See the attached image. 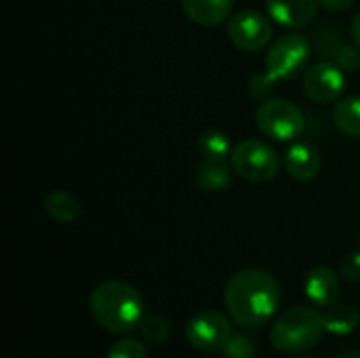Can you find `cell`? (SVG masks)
I'll use <instances>...</instances> for the list:
<instances>
[{"label":"cell","instance_id":"3957f363","mask_svg":"<svg viewBox=\"0 0 360 358\" xmlns=\"http://www.w3.org/2000/svg\"><path fill=\"white\" fill-rule=\"evenodd\" d=\"M312 46L306 36L302 34H285L276 38L264 61V72L251 78V95L264 97L276 82L297 78L310 61Z\"/></svg>","mask_w":360,"mask_h":358},{"label":"cell","instance_id":"603a6c76","mask_svg":"<svg viewBox=\"0 0 360 358\" xmlns=\"http://www.w3.org/2000/svg\"><path fill=\"white\" fill-rule=\"evenodd\" d=\"M360 49H352V46H340L338 51H335V63L342 68V70H348V72H352V70H359L360 68Z\"/></svg>","mask_w":360,"mask_h":358},{"label":"cell","instance_id":"52a82bcc","mask_svg":"<svg viewBox=\"0 0 360 358\" xmlns=\"http://www.w3.org/2000/svg\"><path fill=\"white\" fill-rule=\"evenodd\" d=\"M272 36H274L272 23L259 11L245 8L228 19L230 42L245 53H255L266 49L268 44H272Z\"/></svg>","mask_w":360,"mask_h":358},{"label":"cell","instance_id":"ffe728a7","mask_svg":"<svg viewBox=\"0 0 360 358\" xmlns=\"http://www.w3.org/2000/svg\"><path fill=\"white\" fill-rule=\"evenodd\" d=\"M105 358H148V348L135 338H124L112 344Z\"/></svg>","mask_w":360,"mask_h":358},{"label":"cell","instance_id":"d4e9b609","mask_svg":"<svg viewBox=\"0 0 360 358\" xmlns=\"http://www.w3.org/2000/svg\"><path fill=\"white\" fill-rule=\"evenodd\" d=\"M350 34H352L354 44L360 49V11L354 15V19H352V23H350Z\"/></svg>","mask_w":360,"mask_h":358},{"label":"cell","instance_id":"7c38bea8","mask_svg":"<svg viewBox=\"0 0 360 358\" xmlns=\"http://www.w3.org/2000/svg\"><path fill=\"white\" fill-rule=\"evenodd\" d=\"M285 167H287V173L293 179H297V181H310V179H314L321 173L323 160H321L319 150L312 143L295 141L287 150V154H285Z\"/></svg>","mask_w":360,"mask_h":358},{"label":"cell","instance_id":"ac0fdd59","mask_svg":"<svg viewBox=\"0 0 360 358\" xmlns=\"http://www.w3.org/2000/svg\"><path fill=\"white\" fill-rule=\"evenodd\" d=\"M333 122L344 135L360 139V97L340 99L333 110Z\"/></svg>","mask_w":360,"mask_h":358},{"label":"cell","instance_id":"9c48e42d","mask_svg":"<svg viewBox=\"0 0 360 358\" xmlns=\"http://www.w3.org/2000/svg\"><path fill=\"white\" fill-rule=\"evenodd\" d=\"M346 89L344 70L335 61H319L304 74V93L314 103H333Z\"/></svg>","mask_w":360,"mask_h":358},{"label":"cell","instance_id":"e0dca14e","mask_svg":"<svg viewBox=\"0 0 360 358\" xmlns=\"http://www.w3.org/2000/svg\"><path fill=\"white\" fill-rule=\"evenodd\" d=\"M198 152L205 160H230L234 146L230 137L219 129H207L198 137Z\"/></svg>","mask_w":360,"mask_h":358},{"label":"cell","instance_id":"2e32d148","mask_svg":"<svg viewBox=\"0 0 360 358\" xmlns=\"http://www.w3.org/2000/svg\"><path fill=\"white\" fill-rule=\"evenodd\" d=\"M323 319H325L327 333L340 335V338L350 335L360 325V312L350 304H335V306L327 308Z\"/></svg>","mask_w":360,"mask_h":358},{"label":"cell","instance_id":"9a60e30c","mask_svg":"<svg viewBox=\"0 0 360 358\" xmlns=\"http://www.w3.org/2000/svg\"><path fill=\"white\" fill-rule=\"evenodd\" d=\"M232 171L228 160H205L196 171V184L205 192H226L232 184Z\"/></svg>","mask_w":360,"mask_h":358},{"label":"cell","instance_id":"6da1fadb","mask_svg":"<svg viewBox=\"0 0 360 358\" xmlns=\"http://www.w3.org/2000/svg\"><path fill=\"white\" fill-rule=\"evenodd\" d=\"M283 291L278 281L259 268L236 272L224 291L226 310L232 321L245 329H255L268 323L281 308Z\"/></svg>","mask_w":360,"mask_h":358},{"label":"cell","instance_id":"30bf717a","mask_svg":"<svg viewBox=\"0 0 360 358\" xmlns=\"http://www.w3.org/2000/svg\"><path fill=\"white\" fill-rule=\"evenodd\" d=\"M304 291L316 308H331L338 304L342 295V283L333 268L316 266L308 272L304 281Z\"/></svg>","mask_w":360,"mask_h":358},{"label":"cell","instance_id":"5b68a950","mask_svg":"<svg viewBox=\"0 0 360 358\" xmlns=\"http://www.w3.org/2000/svg\"><path fill=\"white\" fill-rule=\"evenodd\" d=\"M234 173L249 184H268L281 173L278 152L262 139H243L230 156Z\"/></svg>","mask_w":360,"mask_h":358},{"label":"cell","instance_id":"7402d4cb","mask_svg":"<svg viewBox=\"0 0 360 358\" xmlns=\"http://www.w3.org/2000/svg\"><path fill=\"white\" fill-rule=\"evenodd\" d=\"M340 272L348 283H360V249L344 255L340 264Z\"/></svg>","mask_w":360,"mask_h":358},{"label":"cell","instance_id":"ba28073f","mask_svg":"<svg viewBox=\"0 0 360 358\" xmlns=\"http://www.w3.org/2000/svg\"><path fill=\"white\" fill-rule=\"evenodd\" d=\"M232 321L217 310H202L194 314L186 327V338L192 348L202 352H219L232 340Z\"/></svg>","mask_w":360,"mask_h":358},{"label":"cell","instance_id":"8992f818","mask_svg":"<svg viewBox=\"0 0 360 358\" xmlns=\"http://www.w3.org/2000/svg\"><path fill=\"white\" fill-rule=\"evenodd\" d=\"M255 124L272 141H295L304 129H306V118L304 112L300 110L297 103L289 99H266L257 110H255Z\"/></svg>","mask_w":360,"mask_h":358},{"label":"cell","instance_id":"5bb4252c","mask_svg":"<svg viewBox=\"0 0 360 358\" xmlns=\"http://www.w3.org/2000/svg\"><path fill=\"white\" fill-rule=\"evenodd\" d=\"M42 209L57 224H74L82 217V203L65 190L49 192L42 200Z\"/></svg>","mask_w":360,"mask_h":358},{"label":"cell","instance_id":"8fae6325","mask_svg":"<svg viewBox=\"0 0 360 358\" xmlns=\"http://www.w3.org/2000/svg\"><path fill=\"white\" fill-rule=\"evenodd\" d=\"M270 19L285 27H306L316 19L319 0H266Z\"/></svg>","mask_w":360,"mask_h":358},{"label":"cell","instance_id":"4316f807","mask_svg":"<svg viewBox=\"0 0 360 358\" xmlns=\"http://www.w3.org/2000/svg\"><path fill=\"white\" fill-rule=\"evenodd\" d=\"M304 358H306V357H304Z\"/></svg>","mask_w":360,"mask_h":358},{"label":"cell","instance_id":"d6986e66","mask_svg":"<svg viewBox=\"0 0 360 358\" xmlns=\"http://www.w3.org/2000/svg\"><path fill=\"white\" fill-rule=\"evenodd\" d=\"M137 329L139 335L150 344H165L171 338V323L162 314H146Z\"/></svg>","mask_w":360,"mask_h":358},{"label":"cell","instance_id":"44dd1931","mask_svg":"<svg viewBox=\"0 0 360 358\" xmlns=\"http://www.w3.org/2000/svg\"><path fill=\"white\" fill-rule=\"evenodd\" d=\"M224 352L228 358H251L255 354V346L243 335H236V338L232 335V340L226 344Z\"/></svg>","mask_w":360,"mask_h":358},{"label":"cell","instance_id":"4fadbf2b","mask_svg":"<svg viewBox=\"0 0 360 358\" xmlns=\"http://www.w3.org/2000/svg\"><path fill=\"white\" fill-rule=\"evenodd\" d=\"M234 0H181V8L190 21L202 27H215L232 17Z\"/></svg>","mask_w":360,"mask_h":358},{"label":"cell","instance_id":"484cf974","mask_svg":"<svg viewBox=\"0 0 360 358\" xmlns=\"http://www.w3.org/2000/svg\"><path fill=\"white\" fill-rule=\"evenodd\" d=\"M335 358H360V352H354V350H346V352H340Z\"/></svg>","mask_w":360,"mask_h":358},{"label":"cell","instance_id":"277c9868","mask_svg":"<svg viewBox=\"0 0 360 358\" xmlns=\"http://www.w3.org/2000/svg\"><path fill=\"white\" fill-rule=\"evenodd\" d=\"M325 319L312 306H293L285 310L270 331V344L278 352L300 354L314 348L325 335Z\"/></svg>","mask_w":360,"mask_h":358},{"label":"cell","instance_id":"7a4b0ae2","mask_svg":"<svg viewBox=\"0 0 360 358\" xmlns=\"http://www.w3.org/2000/svg\"><path fill=\"white\" fill-rule=\"evenodd\" d=\"M89 308L95 323L114 335H127L135 331L146 317V304L139 289L118 279L99 283L91 291Z\"/></svg>","mask_w":360,"mask_h":358},{"label":"cell","instance_id":"cb8c5ba5","mask_svg":"<svg viewBox=\"0 0 360 358\" xmlns=\"http://www.w3.org/2000/svg\"><path fill=\"white\" fill-rule=\"evenodd\" d=\"M325 11H346L354 4V0H319Z\"/></svg>","mask_w":360,"mask_h":358}]
</instances>
